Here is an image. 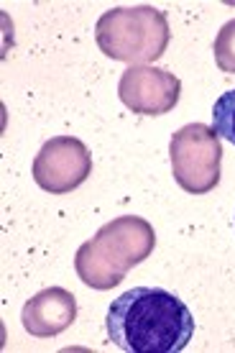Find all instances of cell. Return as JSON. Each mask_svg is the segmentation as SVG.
<instances>
[{
  "label": "cell",
  "instance_id": "obj_7",
  "mask_svg": "<svg viewBox=\"0 0 235 353\" xmlns=\"http://www.w3.org/2000/svg\"><path fill=\"white\" fill-rule=\"evenodd\" d=\"M77 320V300L64 287H49L36 292L23 305L21 323L28 336L34 338H57Z\"/></svg>",
  "mask_w": 235,
  "mask_h": 353
},
{
  "label": "cell",
  "instance_id": "obj_1",
  "mask_svg": "<svg viewBox=\"0 0 235 353\" xmlns=\"http://www.w3.org/2000/svg\"><path fill=\"white\" fill-rule=\"evenodd\" d=\"M105 327L121 351L179 353L194 336V318L174 292L133 287L113 300Z\"/></svg>",
  "mask_w": 235,
  "mask_h": 353
},
{
  "label": "cell",
  "instance_id": "obj_3",
  "mask_svg": "<svg viewBox=\"0 0 235 353\" xmlns=\"http://www.w3.org/2000/svg\"><path fill=\"white\" fill-rule=\"evenodd\" d=\"M172 39L169 18L154 6L113 8L95 26V41L105 57L131 67L156 62Z\"/></svg>",
  "mask_w": 235,
  "mask_h": 353
},
{
  "label": "cell",
  "instance_id": "obj_6",
  "mask_svg": "<svg viewBox=\"0 0 235 353\" xmlns=\"http://www.w3.org/2000/svg\"><path fill=\"white\" fill-rule=\"evenodd\" d=\"M118 95L136 115H166L179 103L182 82L176 74L159 67H128L121 74Z\"/></svg>",
  "mask_w": 235,
  "mask_h": 353
},
{
  "label": "cell",
  "instance_id": "obj_8",
  "mask_svg": "<svg viewBox=\"0 0 235 353\" xmlns=\"http://www.w3.org/2000/svg\"><path fill=\"white\" fill-rule=\"evenodd\" d=\"M212 121H215V133L235 146V90H227L220 95L212 108Z\"/></svg>",
  "mask_w": 235,
  "mask_h": 353
},
{
  "label": "cell",
  "instance_id": "obj_5",
  "mask_svg": "<svg viewBox=\"0 0 235 353\" xmlns=\"http://www.w3.org/2000/svg\"><path fill=\"white\" fill-rule=\"evenodd\" d=\"M31 172L41 190L52 194H67L92 174V157L79 139L57 136L36 154Z\"/></svg>",
  "mask_w": 235,
  "mask_h": 353
},
{
  "label": "cell",
  "instance_id": "obj_4",
  "mask_svg": "<svg viewBox=\"0 0 235 353\" xmlns=\"http://www.w3.org/2000/svg\"><path fill=\"white\" fill-rule=\"evenodd\" d=\"M169 159L176 185L190 194H207L220 182L223 143L215 128L205 123H187L172 136Z\"/></svg>",
  "mask_w": 235,
  "mask_h": 353
},
{
  "label": "cell",
  "instance_id": "obj_9",
  "mask_svg": "<svg viewBox=\"0 0 235 353\" xmlns=\"http://www.w3.org/2000/svg\"><path fill=\"white\" fill-rule=\"evenodd\" d=\"M215 64L227 74H235V18L227 21L225 26L220 28V34L215 36Z\"/></svg>",
  "mask_w": 235,
  "mask_h": 353
},
{
  "label": "cell",
  "instance_id": "obj_2",
  "mask_svg": "<svg viewBox=\"0 0 235 353\" xmlns=\"http://www.w3.org/2000/svg\"><path fill=\"white\" fill-rule=\"evenodd\" d=\"M156 246V233L151 223L139 215H123L105 223L95 239L77 248L74 269L82 282L92 290H113L125 279V274L151 256Z\"/></svg>",
  "mask_w": 235,
  "mask_h": 353
}]
</instances>
